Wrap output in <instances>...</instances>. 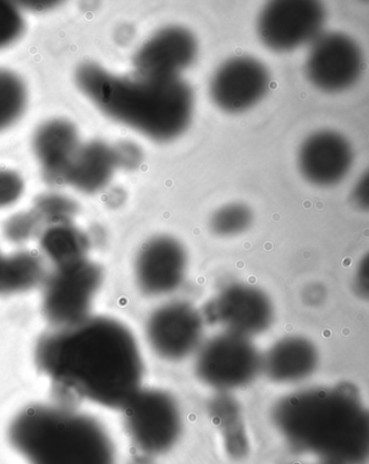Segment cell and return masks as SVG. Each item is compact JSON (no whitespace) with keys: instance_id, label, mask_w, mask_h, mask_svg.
<instances>
[{"instance_id":"obj_22","label":"cell","mask_w":369,"mask_h":464,"mask_svg":"<svg viewBox=\"0 0 369 464\" xmlns=\"http://www.w3.org/2000/svg\"><path fill=\"white\" fill-rule=\"evenodd\" d=\"M26 88L18 76L0 70V131L7 129L24 113Z\"/></svg>"},{"instance_id":"obj_9","label":"cell","mask_w":369,"mask_h":464,"mask_svg":"<svg viewBox=\"0 0 369 464\" xmlns=\"http://www.w3.org/2000/svg\"><path fill=\"white\" fill-rule=\"evenodd\" d=\"M202 314L205 323L252 339L271 327L274 306L271 298L258 286L232 283L211 298Z\"/></svg>"},{"instance_id":"obj_25","label":"cell","mask_w":369,"mask_h":464,"mask_svg":"<svg viewBox=\"0 0 369 464\" xmlns=\"http://www.w3.org/2000/svg\"><path fill=\"white\" fill-rule=\"evenodd\" d=\"M42 220L34 209L11 217L4 226L5 237L11 242L22 243L30 240L37 234Z\"/></svg>"},{"instance_id":"obj_5","label":"cell","mask_w":369,"mask_h":464,"mask_svg":"<svg viewBox=\"0 0 369 464\" xmlns=\"http://www.w3.org/2000/svg\"><path fill=\"white\" fill-rule=\"evenodd\" d=\"M195 374L218 393L246 388L262 372V353L251 339L223 331L195 353Z\"/></svg>"},{"instance_id":"obj_7","label":"cell","mask_w":369,"mask_h":464,"mask_svg":"<svg viewBox=\"0 0 369 464\" xmlns=\"http://www.w3.org/2000/svg\"><path fill=\"white\" fill-rule=\"evenodd\" d=\"M102 283V269L87 258L54 267L43 283V314L53 328L82 322L91 316L92 304Z\"/></svg>"},{"instance_id":"obj_6","label":"cell","mask_w":369,"mask_h":464,"mask_svg":"<svg viewBox=\"0 0 369 464\" xmlns=\"http://www.w3.org/2000/svg\"><path fill=\"white\" fill-rule=\"evenodd\" d=\"M122 411L126 433L143 455L161 456L178 443L183 417L178 402L167 392L141 389Z\"/></svg>"},{"instance_id":"obj_31","label":"cell","mask_w":369,"mask_h":464,"mask_svg":"<svg viewBox=\"0 0 369 464\" xmlns=\"http://www.w3.org/2000/svg\"><path fill=\"white\" fill-rule=\"evenodd\" d=\"M352 202L355 203V207L363 209V211H367L369 206L367 173L363 175L359 181L356 182L354 191H352Z\"/></svg>"},{"instance_id":"obj_24","label":"cell","mask_w":369,"mask_h":464,"mask_svg":"<svg viewBox=\"0 0 369 464\" xmlns=\"http://www.w3.org/2000/svg\"><path fill=\"white\" fill-rule=\"evenodd\" d=\"M34 211L42 223L46 222L51 226L63 225L71 224L79 211V207L68 197L48 193L37 198Z\"/></svg>"},{"instance_id":"obj_17","label":"cell","mask_w":369,"mask_h":464,"mask_svg":"<svg viewBox=\"0 0 369 464\" xmlns=\"http://www.w3.org/2000/svg\"><path fill=\"white\" fill-rule=\"evenodd\" d=\"M79 148V132L68 121L53 120L38 129L34 150L48 182L66 184L71 160Z\"/></svg>"},{"instance_id":"obj_8","label":"cell","mask_w":369,"mask_h":464,"mask_svg":"<svg viewBox=\"0 0 369 464\" xmlns=\"http://www.w3.org/2000/svg\"><path fill=\"white\" fill-rule=\"evenodd\" d=\"M326 9L314 0H279L259 14L257 32L264 46L289 53L308 45L322 34Z\"/></svg>"},{"instance_id":"obj_2","label":"cell","mask_w":369,"mask_h":464,"mask_svg":"<svg viewBox=\"0 0 369 464\" xmlns=\"http://www.w3.org/2000/svg\"><path fill=\"white\" fill-rule=\"evenodd\" d=\"M275 429L290 449L329 464H365L369 413L351 383L294 392L272 408Z\"/></svg>"},{"instance_id":"obj_30","label":"cell","mask_w":369,"mask_h":464,"mask_svg":"<svg viewBox=\"0 0 369 464\" xmlns=\"http://www.w3.org/2000/svg\"><path fill=\"white\" fill-rule=\"evenodd\" d=\"M354 289L356 295L367 300L369 295V275H368V258L362 259L354 280Z\"/></svg>"},{"instance_id":"obj_11","label":"cell","mask_w":369,"mask_h":464,"mask_svg":"<svg viewBox=\"0 0 369 464\" xmlns=\"http://www.w3.org/2000/svg\"><path fill=\"white\" fill-rule=\"evenodd\" d=\"M205 320L190 303L164 304L148 316L146 336L159 358L177 362L195 353L203 343Z\"/></svg>"},{"instance_id":"obj_28","label":"cell","mask_w":369,"mask_h":464,"mask_svg":"<svg viewBox=\"0 0 369 464\" xmlns=\"http://www.w3.org/2000/svg\"><path fill=\"white\" fill-rule=\"evenodd\" d=\"M115 162L118 168L135 169L142 162L143 154L141 149L136 143L125 141L112 147Z\"/></svg>"},{"instance_id":"obj_13","label":"cell","mask_w":369,"mask_h":464,"mask_svg":"<svg viewBox=\"0 0 369 464\" xmlns=\"http://www.w3.org/2000/svg\"><path fill=\"white\" fill-rule=\"evenodd\" d=\"M266 65L251 57L225 61L214 72L209 92L219 109L228 113H241L255 107L266 96L270 87Z\"/></svg>"},{"instance_id":"obj_32","label":"cell","mask_w":369,"mask_h":464,"mask_svg":"<svg viewBox=\"0 0 369 464\" xmlns=\"http://www.w3.org/2000/svg\"><path fill=\"white\" fill-rule=\"evenodd\" d=\"M4 256L2 253H0V266H2Z\"/></svg>"},{"instance_id":"obj_29","label":"cell","mask_w":369,"mask_h":464,"mask_svg":"<svg viewBox=\"0 0 369 464\" xmlns=\"http://www.w3.org/2000/svg\"><path fill=\"white\" fill-rule=\"evenodd\" d=\"M301 298L308 306H321L323 305L324 302L326 301L327 290L321 284H310L307 285L304 290H302Z\"/></svg>"},{"instance_id":"obj_21","label":"cell","mask_w":369,"mask_h":464,"mask_svg":"<svg viewBox=\"0 0 369 464\" xmlns=\"http://www.w3.org/2000/svg\"><path fill=\"white\" fill-rule=\"evenodd\" d=\"M41 248L54 267L63 266L86 259L90 239L71 224L53 225L43 232Z\"/></svg>"},{"instance_id":"obj_33","label":"cell","mask_w":369,"mask_h":464,"mask_svg":"<svg viewBox=\"0 0 369 464\" xmlns=\"http://www.w3.org/2000/svg\"><path fill=\"white\" fill-rule=\"evenodd\" d=\"M294 464H302V463H294ZM317 464H329V463L319 461V463H317Z\"/></svg>"},{"instance_id":"obj_3","label":"cell","mask_w":369,"mask_h":464,"mask_svg":"<svg viewBox=\"0 0 369 464\" xmlns=\"http://www.w3.org/2000/svg\"><path fill=\"white\" fill-rule=\"evenodd\" d=\"M80 90L120 123L159 142L183 135L194 112V93L180 79L118 76L95 63L76 72Z\"/></svg>"},{"instance_id":"obj_14","label":"cell","mask_w":369,"mask_h":464,"mask_svg":"<svg viewBox=\"0 0 369 464\" xmlns=\"http://www.w3.org/2000/svg\"><path fill=\"white\" fill-rule=\"evenodd\" d=\"M197 41L185 27H164L143 44L137 53V75L148 79H179V75L194 63Z\"/></svg>"},{"instance_id":"obj_23","label":"cell","mask_w":369,"mask_h":464,"mask_svg":"<svg viewBox=\"0 0 369 464\" xmlns=\"http://www.w3.org/2000/svg\"><path fill=\"white\" fill-rule=\"evenodd\" d=\"M253 222V213L247 204L233 202L219 208L209 220L213 235L231 237L244 234Z\"/></svg>"},{"instance_id":"obj_20","label":"cell","mask_w":369,"mask_h":464,"mask_svg":"<svg viewBox=\"0 0 369 464\" xmlns=\"http://www.w3.org/2000/svg\"><path fill=\"white\" fill-rule=\"evenodd\" d=\"M45 265L38 254L15 252L4 256L0 267V295L11 296L36 288L46 278Z\"/></svg>"},{"instance_id":"obj_1","label":"cell","mask_w":369,"mask_h":464,"mask_svg":"<svg viewBox=\"0 0 369 464\" xmlns=\"http://www.w3.org/2000/svg\"><path fill=\"white\" fill-rule=\"evenodd\" d=\"M35 363L59 402L71 406L87 401L122 411L142 389L145 374L134 334L107 316H90L43 334L36 343Z\"/></svg>"},{"instance_id":"obj_15","label":"cell","mask_w":369,"mask_h":464,"mask_svg":"<svg viewBox=\"0 0 369 464\" xmlns=\"http://www.w3.org/2000/svg\"><path fill=\"white\" fill-rule=\"evenodd\" d=\"M354 161V149L348 140L329 130L313 132L302 142L298 153L301 175L310 184L323 188L345 180Z\"/></svg>"},{"instance_id":"obj_10","label":"cell","mask_w":369,"mask_h":464,"mask_svg":"<svg viewBox=\"0 0 369 464\" xmlns=\"http://www.w3.org/2000/svg\"><path fill=\"white\" fill-rule=\"evenodd\" d=\"M364 56L354 38L340 32L322 33L311 44L306 61L308 82L325 92L349 90L360 80Z\"/></svg>"},{"instance_id":"obj_12","label":"cell","mask_w":369,"mask_h":464,"mask_svg":"<svg viewBox=\"0 0 369 464\" xmlns=\"http://www.w3.org/2000/svg\"><path fill=\"white\" fill-rule=\"evenodd\" d=\"M189 257L186 248L172 236L147 240L137 254L135 278L147 296H164L180 289L186 278Z\"/></svg>"},{"instance_id":"obj_19","label":"cell","mask_w":369,"mask_h":464,"mask_svg":"<svg viewBox=\"0 0 369 464\" xmlns=\"http://www.w3.org/2000/svg\"><path fill=\"white\" fill-rule=\"evenodd\" d=\"M208 411L222 435L228 455L234 460L245 459L250 455V440L239 401L230 393H218L209 401Z\"/></svg>"},{"instance_id":"obj_26","label":"cell","mask_w":369,"mask_h":464,"mask_svg":"<svg viewBox=\"0 0 369 464\" xmlns=\"http://www.w3.org/2000/svg\"><path fill=\"white\" fill-rule=\"evenodd\" d=\"M24 31V20L14 4L0 2V48L18 40Z\"/></svg>"},{"instance_id":"obj_18","label":"cell","mask_w":369,"mask_h":464,"mask_svg":"<svg viewBox=\"0 0 369 464\" xmlns=\"http://www.w3.org/2000/svg\"><path fill=\"white\" fill-rule=\"evenodd\" d=\"M117 168L112 147L98 141L87 143L80 146L71 160L66 184L82 192H98L112 179Z\"/></svg>"},{"instance_id":"obj_4","label":"cell","mask_w":369,"mask_h":464,"mask_svg":"<svg viewBox=\"0 0 369 464\" xmlns=\"http://www.w3.org/2000/svg\"><path fill=\"white\" fill-rule=\"evenodd\" d=\"M8 440L29 464H117L103 425L62 402L22 409L9 425Z\"/></svg>"},{"instance_id":"obj_27","label":"cell","mask_w":369,"mask_h":464,"mask_svg":"<svg viewBox=\"0 0 369 464\" xmlns=\"http://www.w3.org/2000/svg\"><path fill=\"white\" fill-rule=\"evenodd\" d=\"M24 190V180L13 170L0 169V208L19 200Z\"/></svg>"},{"instance_id":"obj_16","label":"cell","mask_w":369,"mask_h":464,"mask_svg":"<svg viewBox=\"0 0 369 464\" xmlns=\"http://www.w3.org/2000/svg\"><path fill=\"white\" fill-rule=\"evenodd\" d=\"M318 362V350L311 340L290 335L275 342L262 355V372L275 383H298L317 372Z\"/></svg>"}]
</instances>
